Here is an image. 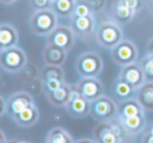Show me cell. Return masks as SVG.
Masks as SVG:
<instances>
[{
  "mask_svg": "<svg viewBox=\"0 0 153 143\" xmlns=\"http://www.w3.org/2000/svg\"><path fill=\"white\" fill-rule=\"evenodd\" d=\"M93 139L96 143H133L135 136L128 134L117 119L98 122L93 130Z\"/></svg>",
  "mask_w": 153,
  "mask_h": 143,
  "instance_id": "obj_1",
  "label": "cell"
},
{
  "mask_svg": "<svg viewBox=\"0 0 153 143\" xmlns=\"http://www.w3.org/2000/svg\"><path fill=\"white\" fill-rule=\"evenodd\" d=\"M124 39L121 24L115 20H103L96 29V41L101 47L113 49Z\"/></svg>",
  "mask_w": 153,
  "mask_h": 143,
  "instance_id": "obj_2",
  "label": "cell"
},
{
  "mask_svg": "<svg viewBox=\"0 0 153 143\" xmlns=\"http://www.w3.org/2000/svg\"><path fill=\"white\" fill-rule=\"evenodd\" d=\"M59 25V17L52 8L36 10L29 18V27L32 34L40 37H47Z\"/></svg>",
  "mask_w": 153,
  "mask_h": 143,
  "instance_id": "obj_3",
  "label": "cell"
},
{
  "mask_svg": "<svg viewBox=\"0 0 153 143\" xmlns=\"http://www.w3.org/2000/svg\"><path fill=\"white\" fill-rule=\"evenodd\" d=\"M103 68L102 58L95 51L82 52L75 63L76 72L80 77H98L102 73Z\"/></svg>",
  "mask_w": 153,
  "mask_h": 143,
  "instance_id": "obj_4",
  "label": "cell"
},
{
  "mask_svg": "<svg viewBox=\"0 0 153 143\" xmlns=\"http://www.w3.org/2000/svg\"><path fill=\"white\" fill-rule=\"evenodd\" d=\"M27 65V55L18 46L0 51V67L7 73H19Z\"/></svg>",
  "mask_w": 153,
  "mask_h": 143,
  "instance_id": "obj_5",
  "label": "cell"
},
{
  "mask_svg": "<svg viewBox=\"0 0 153 143\" xmlns=\"http://www.w3.org/2000/svg\"><path fill=\"white\" fill-rule=\"evenodd\" d=\"M90 115L97 122L114 120L118 116V103L111 97L102 95L91 101Z\"/></svg>",
  "mask_w": 153,
  "mask_h": 143,
  "instance_id": "obj_6",
  "label": "cell"
},
{
  "mask_svg": "<svg viewBox=\"0 0 153 143\" xmlns=\"http://www.w3.org/2000/svg\"><path fill=\"white\" fill-rule=\"evenodd\" d=\"M111 57L118 66H127L137 62L139 50L132 41L123 39L121 42L111 49Z\"/></svg>",
  "mask_w": 153,
  "mask_h": 143,
  "instance_id": "obj_7",
  "label": "cell"
},
{
  "mask_svg": "<svg viewBox=\"0 0 153 143\" xmlns=\"http://www.w3.org/2000/svg\"><path fill=\"white\" fill-rule=\"evenodd\" d=\"M66 111L72 118H85L89 116L91 112V101L83 97L73 85L71 97L66 106Z\"/></svg>",
  "mask_w": 153,
  "mask_h": 143,
  "instance_id": "obj_8",
  "label": "cell"
},
{
  "mask_svg": "<svg viewBox=\"0 0 153 143\" xmlns=\"http://www.w3.org/2000/svg\"><path fill=\"white\" fill-rule=\"evenodd\" d=\"M75 39L76 36L70 26L57 25L56 28L53 29L46 37V43L56 45L61 48H64L65 50L70 51L75 44Z\"/></svg>",
  "mask_w": 153,
  "mask_h": 143,
  "instance_id": "obj_9",
  "label": "cell"
},
{
  "mask_svg": "<svg viewBox=\"0 0 153 143\" xmlns=\"http://www.w3.org/2000/svg\"><path fill=\"white\" fill-rule=\"evenodd\" d=\"M75 89L90 101L104 95V86L98 77H81L74 85Z\"/></svg>",
  "mask_w": 153,
  "mask_h": 143,
  "instance_id": "obj_10",
  "label": "cell"
},
{
  "mask_svg": "<svg viewBox=\"0 0 153 143\" xmlns=\"http://www.w3.org/2000/svg\"><path fill=\"white\" fill-rule=\"evenodd\" d=\"M33 103L34 100L31 93L27 91H19L10 95L6 100V114L13 118Z\"/></svg>",
  "mask_w": 153,
  "mask_h": 143,
  "instance_id": "obj_11",
  "label": "cell"
},
{
  "mask_svg": "<svg viewBox=\"0 0 153 143\" xmlns=\"http://www.w3.org/2000/svg\"><path fill=\"white\" fill-rule=\"evenodd\" d=\"M70 27L75 36L81 39H87L96 31L95 15L87 17H71Z\"/></svg>",
  "mask_w": 153,
  "mask_h": 143,
  "instance_id": "obj_12",
  "label": "cell"
},
{
  "mask_svg": "<svg viewBox=\"0 0 153 143\" xmlns=\"http://www.w3.org/2000/svg\"><path fill=\"white\" fill-rule=\"evenodd\" d=\"M118 77H120L123 81L128 83L135 90L139 89L146 82L143 69H142L139 62L132 63V64H129L127 66L122 67Z\"/></svg>",
  "mask_w": 153,
  "mask_h": 143,
  "instance_id": "obj_13",
  "label": "cell"
},
{
  "mask_svg": "<svg viewBox=\"0 0 153 143\" xmlns=\"http://www.w3.org/2000/svg\"><path fill=\"white\" fill-rule=\"evenodd\" d=\"M42 57L45 64L62 66L68 58V51L56 45L46 43V46L43 49Z\"/></svg>",
  "mask_w": 153,
  "mask_h": 143,
  "instance_id": "obj_14",
  "label": "cell"
},
{
  "mask_svg": "<svg viewBox=\"0 0 153 143\" xmlns=\"http://www.w3.org/2000/svg\"><path fill=\"white\" fill-rule=\"evenodd\" d=\"M118 122L123 127V129L132 136H137L147 127V118L145 115H137L131 117H117Z\"/></svg>",
  "mask_w": 153,
  "mask_h": 143,
  "instance_id": "obj_15",
  "label": "cell"
},
{
  "mask_svg": "<svg viewBox=\"0 0 153 143\" xmlns=\"http://www.w3.org/2000/svg\"><path fill=\"white\" fill-rule=\"evenodd\" d=\"M73 90V85L66 83L59 89H56L53 92L46 93V97L48 101L56 108H66L67 103H68L69 99L71 97V93Z\"/></svg>",
  "mask_w": 153,
  "mask_h": 143,
  "instance_id": "obj_16",
  "label": "cell"
},
{
  "mask_svg": "<svg viewBox=\"0 0 153 143\" xmlns=\"http://www.w3.org/2000/svg\"><path fill=\"white\" fill-rule=\"evenodd\" d=\"M111 14L113 20H115L116 22H118L119 24H127L133 20L137 12L127 7L119 0H114L111 6Z\"/></svg>",
  "mask_w": 153,
  "mask_h": 143,
  "instance_id": "obj_17",
  "label": "cell"
},
{
  "mask_svg": "<svg viewBox=\"0 0 153 143\" xmlns=\"http://www.w3.org/2000/svg\"><path fill=\"white\" fill-rule=\"evenodd\" d=\"M146 110L141 106L135 97L121 100L118 103V116L117 117H131L137 115H145Z\"/></svg>",
  "mask_w": 153,
  "mask_h": 143,
  "instance_id": "obj_18",
  "label": "cell"
},
{
  "mask_svg": "<svg viewBox=\"0 0 153 143\" xmlns=\"http://www.w3.org/2000/svg\"><path fill=\"white\" fill-rule=\"evenodd\" d=\"M13 120L15 121L16 124L22 127H30L34 125L40 119V111L36 103L29 106L25 110H23L21 113L13 117Z\"/></svg>",
  "mask_w": 153,
  "mask_h": 143,
  "instance_id": "obj_19",
  "label": "cell"
},
{
  "mask_svg": "<svg viewBox=\"0 0 153 143\" xmlns=\"http://www.w3.org/2000/svg\"><path fill=\"white\" fill-rule=\"evenodd\" d=\"M0 41L2 48H10L18 45L19 34L16 27L10 23H1L0 24Z\"/></svg>",
  "mask_w": 153,
  "mask_h": 143,
  "instance_id": "obj_20",
  "label": "cell"
},
{
  "mask_svg": "<svg viewBox=\"0 0 153 143\" xmlns=\"http://www.w3.org/2000/svg\"><path fill=\"white\" fill-rule=\"evenodd\" d=\"M135 98L146 111H153V82H145L137 89Z\"/></svg>",
  "mask_w": 153,
  "mask_h": 143,
  "instance_id": "obj_21",
  "label": "cell"
},
{
  "mask_svg": "<svg viewBox=\"0 0 153 143\" xmlns=\"http://www.w3.org/2000/svg\"><path fill=\"white\" fill-rule=\"evenodd\" d=\"M45 143H75V141L66 129L54 127L48 132Z\"/></svg>",
  "mask_w": 153,
  "mask_h": 143,
  "instance_id": "obj_22",
  "label": "cell"
},
{
  "mask_svg": "<svg viewBox=\"0 0 153 143\" xmlns=\"http://www.w3.org/2000/svg\"><path fill=\"white\" fill-rule=\"evenodd\" d=\"M40 79L42 83H45L50 79H62L66 81V74L62 66H55V65H47L40 70Z\"/></svg>",
  "mask_w": 153,
  "mask_h": 143,
  "instance_id": "obj_23",
  "label": "cell"
},
{
  "mask_svg": "<svg viewBox=\"0 0 153 143\" xmlns=\"http://www.w3.org/2000/svg\"><path fill=\"white\" fill-rule=\"evenodd\" d=\"M76 0H54L51 8L61 18H71L75 7Z\"/></svg>",
  "mask_w": 153,
  "mask_h": 143,
  "instance_id": "obj_24",
  "label": "cell"
},
{
  "mask_svg": "<svg viewBox=\"0 0 153 143\" xmlns=\"http://www.w3.org/2000/svg\"><path fill=\"white\" fill-rule=\"evenodd\" d=\"M114 92L120 100H125V99L135 97L137 90L132 86L129 85L128 83L118 77L117 81L114 84Z\"/></svg>",
  "mask_w": 153,
  "mask_h": 143,
  "instance_id": "obj_25",
  "label": "cell"
},
{
  "mask_svg": "<svg viewBox=\"0 0 153 143\" xmlns=\"http://www.w3.org/2000/svg\"><path fill=\"white\" fill-rule=\"evenodd\" d=\"M95 15L88 0H76L73 15L71 17H87Z\"/></svg>",
  "mask_w": 153,
  "mask_h": 143,
  "instance_id": "obj_26",
  "label": "cell"
},
{
  "mask_svg": "<svg viewBox=\"0 0 153 143\" xmlns=\"http://www.w3.org/2000/svg\"><path fill=\"white\" fill-rule=\"evenodd\" d=\"M139 63L143 69L146 82H153V55L147 53Z\"/></svg>",
  "mask_w": 153,
  "mask_h": 143,
  "instance_id": "obj_27",
  "label": "cell"
},
{
  "mask_svg": "<svg viewBox=\"0 0 153 143\" xmlns=\"http://www.w3.org/2000/svg\"><path fill=\"white\" fill-rule=\"evenodd\" d=\"M52 2V0H29V6L32 10L36 12V10L51 8Z\"/></svg>",
  "mask_w": 153,
  "mask_h": 143,
  "instance_id": "obj_28",
  "label": "cell"
},
{
  "mask_svg": "<svg viewBox=\"0 0 153 143\" xmlns=\"http://www.w3.org/2000/svg\"><path fill=\"white\" fill-rule=\"evenodd\" d=\"M65 83H66V81H62V79H50V81L43 83V90H44L45 94L49 92H53L59 87H62Z\"/></svg>",
  "mask_w": 153,
  "mask_h": 143,
  "instance_id": "obj_29",
  "label": "cell"
},
{
  "mask_svg": "<svg viewBox=\"0 0 153 143\" xmlns=\"http://www.w3.org/2000/svg\"><path fill=\"white\" fill-rule=\"evenodd\" d=\"M94 14H100L106 6V0H88Z\"/></svg>",
  "mask_w": 153,
  "mask_h": 143,
  "instance_id": "obj_30",
  "label": "cell"
},
{
  "mask_svg": "<svg viewBox=\"0 0 153 143\" xmlns=\"http://www.w3.org/2000/svg\"><path fill=\"white\" fill-rule=\"evenodd\" d=\"M141 143H153V135L148 131H145L142 135Z\"/></svg>",
  "mask_w": 153,
  "mask_h": 143,
  "instance_id": "obj_31",
  "label": "cell"
},
{
  "mask_svg": "<svg viewBox=\"0 0 153 143\" xmlns=\"http://www.w3.org/2000/svg\"><path fill=\"white\" fill-rule=\"evenodd\" d=\"M6 113V101L3 97L0 95V117Z\"/></svg>",
  "mask_w": 153,
  "mask_h": 143,
  "instance_id": "obj_32",
  "label": "cell"
},
{
  "mask_svg": "<svg viewBox=\"0 0 153 143\" xmlns=\"http://www.w3.org/2000/svg\"><path fill=\"white\" fill-rule=\"evenodd\" d=\"M147 53L150 55H153V37L148 41L147 44Z\"/></svg>",
  "mask_w": 153,
  "mask_h": 143,
  "instance_id": "obj_33",
  "label": "cell"
},
{
  "mask_svg": "<svg viewBox=\"0 0 153 143\" xmlns=\"http://www.w3.org/2000/svg\"><path fill=\"white\" fill-rule=\"evenodd\" d=\"M75 143H96L94 139H90V138H81L75 141Z\"/></svg>",
  "mask_w": 153,
  "mask_h": 143,
  "instance_id": "obj_34",
  "label": "cell"
},
{
  "mask_svg": "<svg viewBox=\"0 0 153 143\" xmlns=\"http://www.w3.org/2000/svg\"><path fill=\"white\" fill-rule=\"evenodd\" d=\"M0 143H7V139H6L5 134L3 133V131L0 130Z\"/></svg>",
  "mask_w": 153,
  "mask_h": 143,
  "instance_id": "obj_35",
  "label": "cell"
},
{
  "mask_svg": "<svg viewBox=\"0 0 153 143\" xmlns=\"http://www.w3.org/2000/svg\"><path fill=\"white\" fill-rule=\"evenodd\" d=\"M17 0H0V3L4 4V5H10V4L15 3Z\"/></svg>",
  "mask_w": 153,
  "mask_h": 143,
  "instance_id": "obj_36",
  "label": "cell"
},
{
  "mask_svg": "<svg viewBox=\"0 0 153 143\" xmlns=\"http://www.w3.org/2000/svg\"><path fill=\"white\" fill-rule=\"evenodd\" d=\"M146 131H148L149 133H151L153 135V120L150 121L149 123H147V129H146Z\"/></svg>",
  "mask_w": 153,
  "mask_h": 143,
  "instance_id": "obj_37",
  "label": "cell"
},
{
  "mask_svg": "<svg viewBox=\"0 0 153 143\" xmlns=\"http://www.w3.org/2000/svg\"><path fill=\"white\" fill-rule=\"evenodd\" d=\"M7 143H30L28 141H20V140H15V139H12L10 141H7Z\"/></svg>",
  "mask_w": 153,
  "mask_h": 143,
  "instance_id": "obj_38",
  "label": "cell"
},
{
  "mask_svg": "<svg viewBox=\"0 0 153 143\" xmlns=\"http://www.w3.org/2000/svg\"><path fill=\"white\" fill-rule=\"evenodd\" d=\"M3 50V48H2V45H1V41H0V51Z\"/></svg>",
  "mask_w": 153,
  "mask_h": 143,
  "instance_id": "obj_39",
  "label": "cell"
},
{
  "mask_svg": "<svg viewBox=\"0 0 153 143\" xmlns=\"http://www.w3.org/2000/svg\"><path fill=\"white\" fill-rule=\"evenodd\" d=\"M0 79H1V73H0Z\"/></svg>",
  "mask_w": 153,
  "mask_h": 143,
  "instance_id": "obj_40",
  "label": "cell"
},
{
  "mask_svg": "<svg viewBox=\"0 0 153 143\" xmlns=\"http://www.w3.org/2000/svg\"><path fill=\"white\" fill-rule=\"evenodd\" d=\"M52 1H54V0H52Z\"/></svg>",
  "mask_w": 153,
  "mask_h": 143,
  "instance_id": "obj_41",
  "label": "cell"
}]
</instances>
